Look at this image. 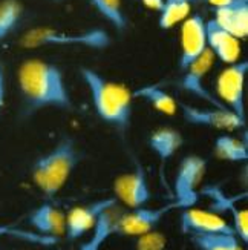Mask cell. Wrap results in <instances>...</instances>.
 <instances>
[{"label":"cell","instance_id":"obj_1","mask_svg":"<svg viewBox=\"0 0 248 250\" xmlns=\"http://www.w3.org/2000/svg\"><path fill=\"white\" fill-rule=\"evenodd\" d=\"M17 84L28 114L49 107L60 111L74 109L71 91L57 64L40 59L25 60L17 71Z\"/></svg>","mask_w":248,"mask_h":250},{"label":"cell","instance_id":"obj_2","mask_svg":"<svg viewBox=\"0 0 248 250\" xmlns=\"http://www.w3.org/2000/svg\"><path fill=\"white\" fill-rule=\"evenodd\" d=\"M80 75L89 91L95 114L101 122L124 134L132 123V91L92 68H80Z\"/></svg>","mask_w":248,"mask_h":250},{"label":"cell","instance_id":"obj_3","mask_svg":"<svg viewBox=\"0 0 248 250\" xmlns=\"http://www.w3.org/2000/svg\"><path fill=\"white\" fill-rule=\"evenodd\" d=\"M81 158L83 154L75 140L72 137H63L49 152L34 161L31 167V178L45 197L54 198L66 186Z\"/></svg>","mask_w":248,"mask_h":250},{"label":"cell","instance_id":"obj_4","mask_svg":"<svg viewBox=\"0 0 248 250\" xmlns=\"http://www.w3.org/2000/svg\"><path fill=\"white\" fill-rule=\"evenodd\" d=\"M112 39L103 28H91L83 31H64L52 26H36L28 29L20 37L19 45L25 49H37L46 46H77L101 51L109 48Z\"/></svg>","mask_w":248,"mask_h":250},{"label":"cell","instance_id":"obj_5","mask_svg":"<svg viewBox=\"0 0 248 250\" xmlns=\"http://www.w3.org/2000/svg\"><path fill=\"white\" fill-rule=\"evenodd\" d=\"M248 72V62L238 60L229 64L216 79V99L245 120V79Z\"/></svg>","mask_w":248,"mask_h":250},{"label":"cell","instance_id":"obj_6","mask_svg":"<svg viewBox=\"0 0 248 250\" xmlns=\"http://www.w3.org/2000/svg\"><path fill=\"white\" fill-rule=\"evenodd\" d=\"M175 209H184V206L175 200L172 203L158 206V208L141 206V208L126 210L120 221V227H118V235L141 236L149 232H153L158 224Z\"/></svg>","mask_w":248,"mask_h":250},{"label":"cell","instance_id":"obj_7","mask_svg":"<svg viewBox=\"0 0 248 250\" xmlns=\"http://www.w3.org/2000/svg\"><path fill=\"white\" fill-rule=\"evenodd\" d=\"M207 161L199 155H187L181 160L173 180L175 200L186 208L198 201V188L206 175Z\"/></svg>","mask_w":248,"mask_h":250},{"label":"cell","instance_id":"obj_8","mask_svg":"<svg viewBox=\"0 0 248 250\" xmlns=\"http://www.w3.org/2000/svg\"><path fill=\"white\" fill-rule=\"evenodd\" d=\"M178 107L186 123L199 127H210L218 130H236L245 126V120L227 107H199L186 102H178Z\"/></svg>","mask_w":248,"mask_h":250},{"label":"cell","instance_id":"obj_9","mask_svg":"<svg viewBox=\"0 0 248 250\" xmlns=\"http://www.w3.org/2000/svg\"><path fill=\"white\" fill-rule=\"evenodd\" d=\"M114 197L118 203L129 209L146 206L152 200V190L147 180V173L141 165H136L132 172L123 173L114 181Z\"/></svg>","mask_w":248,"mask_h":250},{"label":"cell","instance_id":"obj_10","mask_svg":"<svg viewBox=\"0 0 248 250\" xmlns=\"http://www.w3.org/2000/svg\"><path fill=\"white\" fill-rule=\"evenodd\" d=\"M214 63V56L213 52L207 48L201 56L193 62L191 64L182 71V77L179 80V88L191 94L193 97H196L199 100H204L206 103H209L210 106H216V107H225L218 99L216 95L211 94L204 80H206L207 74L210 72L211 66Z\"/></svg>","mask_w":248,"mask_h":250},{"label":"cell","instance_id":"obj_11","mask_svg":"<svg viewBox=\"0 0 248 250\" xmlns=\"http://www.w3.org/2000/svg\"><path fill=\"white\" fill-rule=\"evenodd\" d=\"M206 49H207L206 20L199 14H191L182 21L181 26V54L178 60L179 71L181 72L184 71Z\"/></svg>","mask_w":248,"mask_h":250},{"label":"cell","instance_id":"obj_12","mask_svg":"<svg viewBox=\"0 0 248 250\" xmlns=\"http://www.w3.org/2000/svg\"><path fill=\"white\" fill-rule=\"evenodd\" d=\"M181 232L186 235H206V233H234L229 221L213 210L196 208H186L181 212L179 220Z\"/></svg>","mask_w":248,"mask_h":250},{"label":"cell","instance_id":"obj_13","mask_svg":"<svg viewBox=\"0 0 248 250\" xmlns=\"http://www.w3.org/2000/svg\"><path fill=\"white\" fill-rule=\"evenodd\" d=\"M115 203H118L115 197L101 198V200H95L89 204L77 206V208L69 210V213L66 215V230H64V235H66L68 240L77 241L88 232H91L101 212L106 210L107 208H111Z\"/></svg>","mask_w":248,"mask_h":250},{"label":"cell","instance_id":"obj_14","mask_svg":"<svg viewBox=\"0 0 248 250\" xmlns=\"http://www.w3.org/2000/svg\"><path fill=\"white\" fill-rule=\"evenodd\" d=\"M206 32L207 48L213 52L214 59L227 64L236 63L241 59V40L219 26L213 19L206 21Z\"/></svg>","mask_w":248,"mask_h":250},{"label":"cell","instance_id":"obj_15","mask_svg":"<svg viewBox=\"0 0 248 250\" xmlns=\"http://www.w3.org/2000/svg\"><path fill=\"white\" fill-rule=\"evenodd\" d=\"M124 212L126 210L118 206V203L103 210L91 229V236L80 246V250H101L112 236L118 235V227Z\"/></svg>","mask_w":248,"mask_h":250},{"label":"cell","instance_id":"obj_16","mask_svg":"<svg viewBox=\"0 0 248 250\" xmlns=\"http://www.w3.org/2000/svg\"><path fill=\"white\" fill-rule=\"evenodd\" d=\"M28 221L37 233L56 238V240L64 235L66 230V215L51 203H43L36 208L31 212Z\"/></svg>","mask_w":248,"mask_h":250},{"label":"cell","instance_id":"obj_17","mask_svg":"<svg viewBox=\"0 0 248 250\" xmlns=\"http://www.w3.org/2000/svg\"><path fill=\"white\" fill-rule=\"evenodd\" d=\"M219 26L229 31L236 39H247L248 36V0H233L231 3L214 8V17Z\"/></svg>","mask_w":248,"mask_h":250},{"label":"cell","instance_id":"obj_18","mask_svg":"<svg viewBox=\"0 0 248 250\" xmlns=\"http://www.w3.org/2000/svg\"><path fill=\"white\" fill-rule=\"evenodd\" d=\"M149 147L159 158L161 163L169 161L181 149L184 138L179 130L170 126H163L155 129L149 137Z\"/></svg>","mask_w":248,"mask_h":250},{"label":"cell","instance_id":"obj_19","mask_svg":"<svg viewBox=\"0 0 248 250\" xmlns=\"http://www.w3.org/2000/svg\"><path fill=\"white\" fill-rule=\"evenodd\" d=\"M134 99H143L147 102L155 111L166 114V115H173L178 111V102L172 97L166 89L161 88L159 84H146L141 86L139 89L132 92Z\"/></svg>","mask_w":248,"mask_h":250},{"label":"cell","instance_id":"obj_20","mask_svg":"<svg viewBox=\"0 0 248 250\" xmlns=\"http://www.w3.org/2000/svg\"><path fill=\"white\" fill-rule=\"evenodd\" d=\"M213 154L216 158L230 163H244L248 160V146L244 140L233 135H219L213 143Z\"/></svg>","mask_w":248,"mask_h":250},{"label":"cell","instance_id":"obj_21","mask_svg":"<svg viewBox=\"0 0 248 250\" xmlns=\"http://www.w3.org/2000/svg\"><path fill=\"white\" fill-rule=\"evenodd\" d=\"M190 241L196 250H244V244L234 233L191 235Z\"/></svg>","mask_w":248,"mask_h":250},{"label":"cell","instance_id":"obj_22","mask_svg":"<svg viewBox=\"0 0 248 250\" xmlns=\"http://www.w3.org/2000/svg\"><path fill=\"white\" fill-rule=\"evenodd\" d=\"M91 6L116 31H124L129 25L123 8V0H89Z\"/></svg>","mask_w":248,"mask_h":250},{"label":"cell","instance_id":"obj_23","mask_svg":"<svg viewBox=\"0 0 248 250\" xmlns=\"http://www.w3.org/2000/svg\"><path fill=\"white\" fill-rule=\"evenodd\" d=\"M191 2L189 0H164V5L161 8L158 25L161 29H170L182 23L190 16Z\"/></svg>","mask_w":248,"mask_h":250},{"label":"cell","instance_id":"obj_24","mask_svg":"<svg viewBox=\"0 0 248 250\" xmlns=\"http://www.w3.org/2000/svg\"><path fill=\"white\" fill-rule=\"evenodd\" d=\"M23 14V6L19 0H2L0 2V40L13 32Z\"/></svg>","mask_w":248,"mask_h":250},{"label":"cell","instance_id":"obj_25","mask_svg":"<svg viewBox=\"0 0 248 250\" xmlns=\"http://www.w3.org/2000/svg\"><path fill=\"white\" fill-rule=\"evenodd\" d=\"M227 210H230L231 213V220H233L231 227L234 235L245 246L248 243V212L245 209H239L236 203H233Z\"/></svg>","mask_w":248,"mask_h":250},{"label":"cell","instance_id":"obj_26","mask_svg":"<svg viewBox=\"0 0 248 250\" xmlns=\"http://www.w3.org/2000/svg\"><path fill=\"white\" fill-rule=\"evenodd\" d=\"M138 240L132 250H164L167 244V238L161 232H149L146 235L136 236Z\"/></svg>","mask_w":248,"mask_h":250},{"label":"cell","instance_id":"obj_27","mask_svg":"<svg viewBox=\"0 0 248 250\" xmlns=\"http://www.w3.org/2000/svg\"><path fill=\"white\" fill-rule=\"evenodd\" d=\"M6 102V77H5V69L0 64V112L3 111Z\"/></svg>","mask_w":248,"mask_h":250},{"label":"cell","instance_id":"obj_28","mask_svg":"<svg viewBox=\"0 0 248 250\" xmlns=\"http://www.w3.org/2000/svg\"><path fill=\"white\" fill-rule=\"evenodd\" d=\"M143 5L152 11H159L164 5V0H141Z\"/></svg>","mask_w":248,"mask_h":250},{"label":"cell","instance_id":"obj_29","mask_svg":"<svg viewBox=\"0 0 248 250\" xmlns=\"http://www.w3.org/2000/svg\"><path fill=\"white\" fill-rule=\"evenodd\" d=\"M206 2L209 5H211L213 8H221V6H225V5L231 3L233 0H206Z\"/></svg>","mask_w":248,"mask_h":250}]
</instances>
